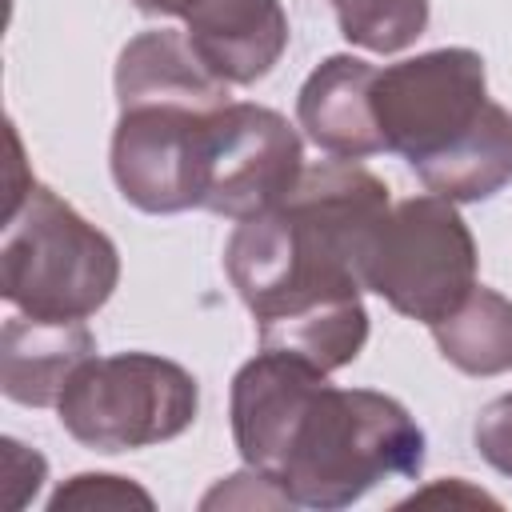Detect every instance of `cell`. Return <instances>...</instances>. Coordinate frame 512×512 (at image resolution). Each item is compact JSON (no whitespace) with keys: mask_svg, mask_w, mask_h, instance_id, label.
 <instances>
[{"mask_svg":"<svg viewBox=\"0 0 512 512\" xmlns=\"http://www.w3.org/2000/svg\"><path fill=\"white\" fill-rule=\"evenodd\" d=\"M216 112L220 108H200L180 100L120 104L112 156H108L120 196L152 216L204 208L208 132Z\"/></svg>","mask_w":512,"mask_h":512,"instance_id":"cell-7","label":"cell"},{"mask_svg":"<svg viewBox=\"0 0 512 512\" xmlns=\"http://www.w3.org/2000/svg\"><path fill=\"white\" fill-rule=\"evenodd\" d=\"M232 440L292 508L336 512L384 480H416L424 428L388 392L336 388L328 372L260 348L232 376Z\"/></svg>","mask_w":512,"mask_h":512,"instance_id":"cell-2","label":"cell"},{"mask_svg":"<svg viewBox=\"0 0 512 512\" xmlns=\"http://www.w3.org/2000/svg\"><path fill=\"white\" fill-rule=\"evenodd\" d=\"M340 36L368 52H400L428 28V0H328Z\"/></svg>","mask_w":512,"mask_h":512,"instance_id":"cell-13","label":"cell"},{"mask_svg":"<svg viewBox=\"0 0 512 512\" xmlns=\"http://www.w3.org/2000/svg\"><path fill=\"white\" fill-rule=\"evenodd\" d=\"M72 508H80V512H92V508H112V512H120V508H144V512H152V496L140 484L124 480V476H112V472H80V476L64 480L52 492V500H48V512H72Z\"/></svg>","mask_w":512,"mask_h":512,"instance_id":"cell-14","label":"cell"},{"mask_svg":"<svg viewBox=\"0 0 512 512\" xmlns=\"http://www.w3.org/2000/svg\"><path fill=\"white\" fill-rule=\"evenodd\" d=\"M88 356H96V336L84 320L8 316L0 328V392L12 404L48 408Z\"/></svg>","mask_w":512,"mask_h":512,"instance_id":"cell-11","label":"cell"},{"mask_svg":"<svg viewBox=\"0 0 512 512\" xmlns=\"http://www.w3.org/2000/svg\"><path fill=\"white\" fill-rule=\"evenodd\" d=\"M472 444L500 476L512 480V392H504L480 408V416L472 424Z\"/></svg>","mask_w":512,"mask_h":512,"instance_id":"cell-15","label":"cell"},{"mask_svg":"<svg viewBox=\"0 0 512 512\" xmlns=\"http://www.w3.org/2000/svg\"><path fill=\"white\" fill-rule=\"evenodd\" d=\"M120 284L116 244L48 184H28L4 216L0 296L28 316L84 320Z\"/></svg>","mask_w":512,"mask_h":512,"instance_id":"cell-4","label":"cell"},{"mask_svg":"<svg viewBox=\"0 0 512 512\" xmlns=\"http://www.w3.org/2000/svg\"><path fill=\"white\" fill-rule=\"evenodd\" d=\"M200 0H132V8H140L144 16H188Z\"/></svg>","mask_w":512,"mask_h":512,"instance_id":"cell-17","label":"cell"},{"mask_svg":"<svg viewBox=\"0 0 512 512\" xmlns=\"http://www.w3.org/2000/svg\"><path fill=\"white\" fill-rule=\"evenodd\" d=\"M440 356L468 376L512 372V300L476 284L444 320L432 324Z\"/></svg>","mask_w":512,"mask_h":512,"instance_id":"cell-12","label":"cell"},{"mask_svg":"<svg viewBox=\"0 0 512 512\" xmlns=\"http://www.w3.org/2000/svg\"><path fill=\"white\" fill-rule=\"evenodd\" d=\"M468 500V504H496L492 496H484V492H476V488H468V484H460V480H448V484H436V488H424V492H416V496H408L404 504H428V500Z\"/></svg>","mask_w":512,"mask_h":512,"instance_id":"cell-16","label":"cell"},{"mask_svg":"<svg viewBox=\"0 0 512 512\" xmlns=\"http://www.w3.org/2000/svg\"><path fill=\"white\" fill-rule=\"evenodd\" d=\"M184 32L224 84L264 80L288 48V16L280 0H200L184 16Z\"/></svg>","mask_w":512,"mask_h":512,"instance_id":"cell-10","label":"cell"},{"mask_svg":"<svg viewBox=\"0 0 512 512\" xmlns=\"http://www.w3.org/2000/svg\"><path fill=\"white\" fill-rule=\"evenodd\" d=\"M196 412V376L156 352L88 356L56 400L64 432L108 456L176 440L192 428Z\"/></svg>","mask_w":512,"mask_h":512,"instance_id":"cell-5","label":"cell"},{"mask_svg":"<svg viewBox=\"0 0 512 512\" xmlns=\"http://www.w3.org/2000/svg\"><path fill=\"white\" fill-rule=\"evenodd\" d=\"M388 212V184L332 156L304 168L276 208L236 220L224 272L256 320L260 348L288 352L320 372L364 352L360 272Z\"/></svg>","mask_w":512,"mask_h":512,"instance_id":"cell-1","label":"cell"},{"mask_svg":"<svg viewBox=\"0 0 512 512\" xmlns=\"http://www.w3.org/2000/svg\"><path fill=\"white\" fill-rule=\"evenodd\" d=\"M476 240L452 200L428 192L392 204L364 256V292L400 316L436 324L476 288Z\"/></svg>","mask_w":512,"mask_h":512,"instance_id":"cell-6","label":"cell"},{"mask_svg":"<svg viewBox=\"0 0 512 512\" xmlns=\"http://www.w3.org/2000/svg\"><path fill=\"white\" fill-rule=\"evenodd\" d=\"M304 172L296 128L264 104L232 100L212 116L204 208L228 220H248L276 208Z\"/></svg>","mask_w":512,"mask_h":512,"instance_id":"cell-8","label":"cell"},{"mask_svg":"<svg viewBox=\"0 0 512 512\" xmlns=\"http://www.w3.org/2000/svg\"><path fill=\"white\" fill-rule=\"evenodd\" d=\"M372 112L384 152L404 156L428 192L476 204L512 184V116L488 100L480 52L432 48L376 68Z\"/></svg>","mask_w":512,"mask_h":512,"instance_id":"cell-3","label":"cell"},{"mask_svg":"<svg viewBox=\"0 0 512 512\" xmlns=\"http://www.w3.org/2000/svg\"><path fill=\"white\" fill-rule=\"evenodd\" d=\"M376 68L360 56L336 52L320 60L296 96V120L308 140L336 160H364L384 152V136L372 112Z\"/></svg>","mask_w":512,"mask_h":512,"instance_id":"cell-9","label":"cell"}]
</instances>
